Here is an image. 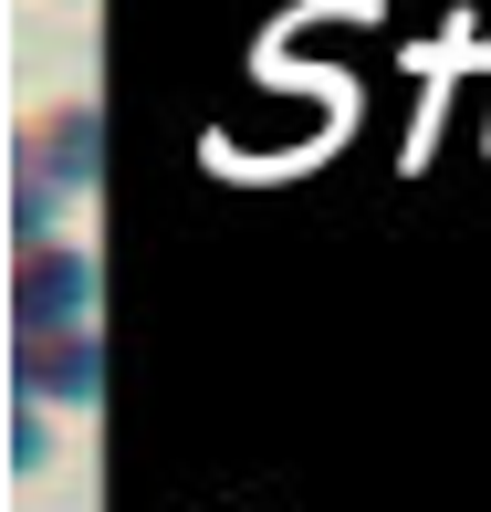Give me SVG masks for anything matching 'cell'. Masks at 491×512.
I'll return each mask as SVG.
<instances>
[{"instance_id":"2","label":"cell","mask_w":491,"mask_h":512,"mask_svg":"<svg viewBox=\"0 0 491 512\" xmlns=\"http://www.w3.org/2000/svg\"><path fill=\"white\" fill-rule=\"evenodd\" d=\"M95 157H105L95 105H53V115L32 126V147H21V178H42V168H53V189H95Z\"/></svg>"},{"instance_id":"1","label":"cell","mask_w":491,"mask_h":512,"mask_svg":"<svg viewBox=\"0 0 491 512\" xmlns=\"http://www.w3.org/2000/svg\"><path fill=\"white\" fill-rule=\"evenodd\" d=\"M84 304H95V262H84L74 241H21V293H11V314H21V335H42V324H84Z\"/></svg>"},{"instance_id":"3","label":"cell","mask_w":491,"mask_h":512,"mask_svg":"<svg viewBox=\"0 0 491 512\" xmlns=\"http://www.w3.org/2000/svg\"><path fill=\"white\" fill-rule=\"evenodd\" d=\"M21 387L84 408V398H95V335H84V324H42V335H21Z\"/></svg>"}]
</instances>
